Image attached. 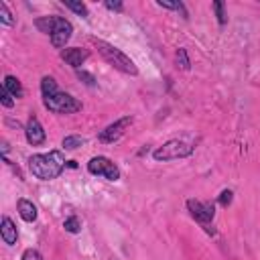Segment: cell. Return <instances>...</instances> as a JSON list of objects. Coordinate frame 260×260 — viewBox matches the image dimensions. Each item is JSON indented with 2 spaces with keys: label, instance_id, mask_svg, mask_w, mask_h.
<instances>
[{
  "label": "cell",
  "instance_id": "cell-1",
  "mask_svg": "<svg viewBox=\"0 0 260 260\" xmlns=\"http://www.w3.org/2000/svg\"><path fill=\"white\" fill-rule=\"evenodd\" d=\"M67 169L65 152L53 148L49 152H37L28 156V171L39 181H53Z\"/></svg>",
  "mask_w": 260,
  "mask_h": 260
},
{
  "label": "cell",
  "instance_id": "cell-2",
  "mask_svg": "<svg viewBox=\"0 0 260 260\" xmlns=\"http://www.w3.org/2000/svg\"><path fill=\"white\" fill-rule=\"evenodd\" d=\"M89 43L98 49V53L104 57V61H106L108 65H112L114 69H118V71L124 73V75H132V77L138 75L136 63H134L124 51H120V49L114 47L112 43H108V41H104V39H98V37H89Z\"/></svg>",
  "mask_w": 260,
  "mask_h": 260
},
{
  "label": "cell",
  "instance_id": "cell-3",
  "mask_svg": "<svg viewBox=\"0 0 260 260\" xmlns=\"http://www.w3.org/2000/svg\"><path fill=\"white\" fill-rule=\"evenodd\" d=\"M195 150V146L183 138H171L165 144L156 146L152 150V158L156 162H167V160H179V158H187L191 156Z\"/></svg>",
  "mask_w": 260,
  "mask_h": 260
},
{
  "label": "cell",
  "instance_id": "cell-4",
  "mask_svg": "<svg viewBox=\"0 0 260 260\" xmlns=\"http://www.w3.org/2000/svg\"><path fill=\"white\" fill-rule=\"evenodd\" d=\"M43 106L53 112V114H59V116H67V114H75L81 110V102L77 98H73L71 93H65V91H57L53 95H47L43 98Z\"/></svg>",
  "mask_w": 260,
  "mask_h": 260
},
{
  "label": "cell",
  "instance_id": "cell-5",
  "mask_svg": "<svg viewBox=\"0 0 260 260\" xmlns=\"http://www.w3.org/2000/svg\"><path fill=\"white\" fill-rule=\"evenodd\" d=\"M87 171H89V175L102 177V179H106V181H118V179L122 177L120 167H118L112 158L102 156V154L91 156V158L87 160Z\"/></svg>",
  "mask_w": 260,
  "mask_h": 260
},
{
  "label": "cell",
  "instance_id": "cell-6",
  "mask_svg": "<svg viewBox=\"0 0 260 260\" xmlns=\"http://www.w3.org/2000/svg\"><path fill=\"white\" fill-rule=\"evenodd\" d=\"M132 124H134V118L132 116H122V118L114 120L112 124H108L104 130H100L98 140L102 144H114V142H118L126 134V130H130Z\"/></svg>",
  "mask_w": 260,
  "mask_h": 260
},
{
  "label": "cell",
  "instance_id": "cell-7",
  "mask_svg": "<svg viewBox=\"0 0 260 260\" xmlns=\"http://www.w3.org/2000/svg\"><path fill=\"white\" fill-rule=\"evenodd\" d=\"M71 35H73V24H71L67 18H63V16H55V26H53V30H51V35H49L51 45H53L55 49H61V51H63L65 45L69 43Z\"/></svg>",
  "mask_w": 260,
  "mask_h": 260
},
{
  "label": "cell",
  "instance_id": "cell-8",
  "mask_svg": "<svg viewBox=\"0 0 260 260\" xmlns=\"http://www.w3.org/2000/svg\"><path fill=\"white\" fill-rule=\"evenodd\" d=\"M187 209L195 221L201 225H209L215 217V207L209 201H199V199H187Z\"/></svg>",
  "mask_w": 260,
  "mask_h": 260
},
{
  "label": "cell",
  "instance_id": "cell-9",
  "mask_svg": "<svg viewBox=\"0 0 260 260\" xmlns=\"http://www.w3.org/2000/svg\"><path fill=\"white\" fill-rule=\"evenodd\" d=\"M61 61H65L67 65H71L75 71L81 69V65L89 59V51L87 49H81V47H65L61 53H59Z\"/></svg>",
  "mask_w": 260,
  "mask_h": 260
},
{
  "label": "cell",
  "instance_id": "cell-10",
  "mask_svg": "<svg viewBox=\"0 0 260 260\" xmlns=\"http://www.w3.org/2000/svg\"><path fill=\"white\" fill-rule=\"evenodd\" d=\"M24 136H26V142L32 144V146H41L45 140H47V134H45V128L43 124L39 122L37 116H30L26 126H24Z\"/></svg>",
  "mask_w": 260,
  "mask_h": 260
},
{
  "label": "cell",
  "instance_id": "cell-11",
  "mask_svg": "<svg viewBox=\"0 0 260 260\" xmlns=\"http://www.w3.org/2000/svg\"><path fill=\"white\" fill-rule=\"evenodd\" d=\"M0 238L6 246H14L18 242V230H16V223L8 217V215H2V221H0Z\"/></svg>",
  "mask_w": 260,
  "mask_h": 260
},
{
  "label": "cell",
  "instance_id": "cell-12",
  "mask_svg": "<svg viewBox=\"0 0 260 260\" xmlns=\"http://www.w3.org/2000/svg\"><path fill=\"white\" fill-rule=\"evenodd\" d=\"M16 209H18V215H20V219H22V221H26V223L37 221L39 211H37V205H35L30 199L20 197V199L16 201Z\"/></svg>",
  "mask_w": 260,
  "mask_h": 260
},
{
  "label": "cell",
  "instance_id": "cell-13",
  "mask_svg": "<svg viewBox=\"0 0 260 260\" xmlns=\"http://www.w3.org/2000/svg\"><path fill=\"white\" fill-rule=\"evenodd\" d=\"M2 87H4V89H6L14 100H20V98L24 95V87H22L20 79H18V77H14V75H4Z\"/></svg>",
  "mask_w": 260,
  "mask_h": 260
},
{
  "label": "cell",
  "instance_id": "cell-14",
  "mask_svg": "<svg viewBox=\"0 0 260 260\" xmlns=\"http://www.w3.org/2000/svg\"><path fill=\"white\" fill-rule=\"evenodd\" d=\"M83 144H85V138L79 136V134H69V136H65V138L61 140L63 150H77V148H81Z\"/></svg>",
  "mask_w": 260,
  "mask_h": 260
},
{
  "label": "cell",
  "instance_id": "cell-15",
  "mask_svg": "<svg viewBox=\"0 0 260 260\" xmlns=\"http://www.w3.org/2000/svg\"><path fill=\"white\" fill-rule=\"evenodd\" d=\"M57 91H59V87H57L55 77H51V75H43V77H41V93H43V98L53 95V93H57Z\"/></svg>",
  "mask_w": 260,
  "mask_h": 260
},
{
  "label": "cell",
  "instance_id": "cell-16",
  "mask_svg": "<svg viewBox=\"0 0 260 260\" xmlns=\"http://www.w3.org/2000/svg\"><path fill=\"white\" fill-rule=\"evenodd\" d=\"M175 63H177V67H179L181 71H189V69H191V59H189L185 47H179V49L175 51Z\"/></svg>",
  "mask_w": 260,
  "mask_h": 260
},
{
  "label": "cell",
  "instance_id": "cell-17",
  "mask_svg": "<svg viewBox=\"0 0 260 260\" xmlns=\"http://www.w3.org/2000/svg\"><path fill=\"white\" fill-rule=\"evenodd\" d=\"M156 6H160V8H167V10H175V12H181V16H183V18H189V12H187L185 4H183V2H179V0H175V2L156 0Z\"/></svg>",
  "mask_w": 260,
  "mask_h": 260
},
{
  "label": "cell",
  "instance_id": "cell-18",
  "mask_svg": "<svg viewBox=\"0 0 260 260\" xmlns=\"http://www.w3.org/2000/svg\"><path fill=\"white\" fill-rule=\"evenodd\" d=\"M35 26H37L41 32L51 35V30H53V26H55V14H51V16H39V18L35 20Z\"/></svg>",
  "mask_w": 260,
  "mask_h": 260
},
{
  "label": "cell",
  "instance_id": "cell-19",
  "mask_svg": "<svg viewBox=\"0 0 260 260\" xmlns=\"http://www.w3.org/2000/svg\"><path fill=\"white\" fill-rule=\"evenodd\" d=\"M63 6H65L67 10H71V12H75L77 16H83V18H87V16H89V10H87V6H85L83 2H71V0H63Z\"/></svg>",
  "mask_w": 260,
  "mask_h": 260
},
{
  "label": "cell",
  "instance_id": "cell-20",
  "mask_svg": "<svg viewBox=\"0 0 260 260\" xmlns=\"http://www.w3.org/2000/svg\"><path fill=\"white\" fill-rule=\"evenodd\" d=\"M211 8H213V12H215V18H217L219 26H225V22H228V16H225V4H223L221 0H215V2L211 4Z\"/></svg>",
  "mask_w": 260,
  "mask_h": 260
},
{
  "label": "cell",
  "instance_id": "cell-21",
  "mask_svg": "<svg viewBox=\"0 0 260 260\" xmlns=\"http://www.w3.org/2000/svg\"><path fill=\"white\" fill-rule=\"evenodd\" d=\"M63 228H65V232H69V234H79V232H81V221H79L77 215H69V217H65Z\"/></svg>",
  "mask_w": 260,
  "mask_h": 260
},
{
  "label": "cell",
  "instance_id": "cell-22",
  "mask_svg": "<svg viewBox=\"0 0 260 260\" xmlns=\"http://www.w3.org/2000/svg\"><path fill=\"white\" fill-rule=\"evenodd\" d=\"M0 22L4 24V26H12L16 20H14V16H12V12L8 10V4L6 2H0Z\"/></svg>",
  "mask_w": 260,
  "mask_h": 260
},
{
  "label": "cell",
  "instance_id": "cell-23",
  "mask_svg": "<svg viewBox=\"0 0 260 260\" xmlns=\"http://www.w3.org/2000/svg\"><path fill=\"white\" fill-rule=\"evenodd\" d=\"M75 75H77V79L79 81H83L85 85H89V87H95V83H98V79L89 73V71H85V69H77L75 71Z\"/></svg>",
  "mask_w": 260,
  "mask_h": 260
},
{
  "label": "cell",
  "instance_id": "cell-24",
  "mask_svg": "<svg viewBox=\"0 0 260 260\" xmlns=\"http://www.w3.org/2000/svg\"><path fill=\"white\" fill-rule=\"evenodd\" d=\"M232 201H234V191H232V189H223V191L217 195V203H219L221 207H230Z\"/></svg>",
  "mask_w": 260,
  "mask_h": 260
},
{
  "label": "cell",
  "instance_id": "cell-25",
  "mask_svg": "<svg viewBox=\"0 0 260 260\" xmlns=\"http://www.w3.org/2000/svg\"><path fill=\"white\" fill-rule=\"evenodd\" d=\"M0 102H2V106H4V108H12L16 100H14V98H12L4 87H0Z\"/></svg>",
  "mask_w": 260,
  "mask_h": 260
},
{
  "label": "cell",
  "instance_id": "cell-26",
  "mask_svg": "<svg viewBox=\"0 0 260 260\" xmlns=\"http://www.w3.org/2000/svg\"><path fill=\"white\" fill-rule=\"evenodd\" d=\"M20 260H43V256H41V252L37 248H26L22 252V258Z\"/></svg>",
  "mask_w": 260,
  "mask_h": 260
},
{
  "label": "cell",
  "instance_id": "cell-27",
  "mask_svg": "<svg viewBox=\"0 0 260 260\" xmlns=\"http://www.w3.org/2000/svg\"><path fill=\"white\" fill-rule=\"evenodd\" d=\"M104 6H106L108 10H114V12H124V4H122L120 0H106Z\"/></svg>",
  "mask_w": 260,
  "mask_h": 260
},
{
  "label": "cell",
  "instance_id": "cell-28",
  "mask_svg": "<svg viewBox=\"0 0 260 260\" xmlns=\"http://www.w3.org/2000/svg\"><path fill=\"white\" fill-rule=\"evenodd\" d=\"M67 167H69V169H77V162H75V160H67Z\"/></svg>",
  "mask_w": 260,
  "mask_h": 260
}]
</instances>
